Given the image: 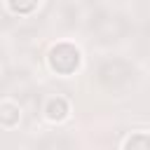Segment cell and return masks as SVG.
I'll return each instance as SVG.
<instances>
[{
  "mask_svg": "<svg viewBox=\"0 0 150 150\" xmlns=\"http://www.w3.org/2000/svg\"><path fill=\"white\" fill-rule=\"evenodd\" d=\"M131 77H134V68H131V63H127V61H122V59L103 61L101 68H98V80H101L105 87H110V89L124 87Z\"/></svg>",
  "mask_w": 150,
  "mask_h": 150,
  "instance_id": "6da1fadb",
  "label": "cell"
},
{
  "mask_svg": "<svg viewBox=\"0 0 150 150\" xmlns=\"http://www.w3.org/2000/svg\"><path fill=\"white\" fill-rule=\"evenodd\" d=\"M49 63H52V68L56 70V73H63V75H68V73H73L77 66H80V52L73 47V45H56L52 52H49Z\"/></svg>",
  "mask_w": 150,
  "mask_h": 150,
  "instance_id": "7a4b0ae2",
  "label": "cell"
},
{
  "mask_svg": "<svg viewBox=\"0 0 150 150\" xmlns=\"http://www.w3.org/2000/svg\"><path fill=\"white\" fill-rule=\"evenodd\" d=\"M91 28L96 30V35L105 42H112V40H120L127 30V23L120 19V16H112V14H101L98 19L91 21Z\"/></svg>",
  "mask_w": 150,
  "mask_h": 150,
  "instance_id": "3957f363",
  "label": "cell"
},
{
  "mask_svg": "<svg viewBox=\"0 0 150 150\" xmlns=\"http://www.w3.org/2000/svg\"><path fill=\"white\" fill-rule=\"evenodd\" d=\"M66 112H68V101H66V98H61V96L49 98V101H47V105H45V115H47L49 120H63V117H66Z\"/></svg>",
  "mask_w": 150,
  "mask_h": 150,
  "instance_id": "277c9868",
  "label": "cell"
},
{
  "mask_svg": "<svg viewBox=\"0 0 150 150\" xmlns=\"http://www.w3.org/2000/svg\"><path fill=\"white\" fill-rule=\"evenodd\" d=\"M0 122L2 127H14L19 122V105L12 101H2L0 105Z\"/></svg>",
  "mask_w": 150,
  "mask_h": 150,
  "instance_id": "5b68a950",
  "label": "cell"
},
{
  "mask_svg": "<svg viewBox=\"0 0 150 150\" xmlns=\"http://www.w3.org/2000/svg\"><path fill=\"white\" fill-rule=\"evenodd\" d=\"M38 2H40V0H7V5H9L14 12H21V14L33 12V9L38 7Z\"/></svg>",
  "mask_w": 150,
  "mask_h": 150,
  "instance_id": "8992f818",
  "label": "cell"
},
{
  "mask_svg": "<svg viewBox=\"0 0 150 150\" xmlns=\"http://www.w3.org/2000/svg\"><path fill=\"white\" fill-rule=\"evenodd\" d=\"M124 145L127 148H150V136H134V138H129V141H124Z\"/></svg>",
  "mask_w": 150,
  "mask_h": 150,
  "instance_id": "52a82bcc",
  "label": "cell"
},
{
  "mask_svg": "<svg viewBox=\"0 0 150 150\" xmlns=\"http://www.w3.org/2000/svg\"><path fill=\"white\" fill-rule=\"evenodd\" d=\"M70 145V141H66V138H45L42 143H40V148H68Z\"/></svg>",
  "mask_w": 150,
  "mask_h": 150,
  "instance_id": "ba28073f",
  "label": "cell"
}]
</instances>
